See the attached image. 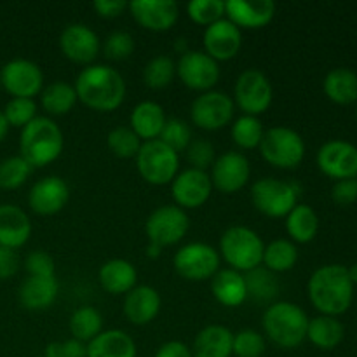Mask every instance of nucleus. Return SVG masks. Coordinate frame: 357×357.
<instances>
[{"label": "nucleus", "mask_w": 357, "mask_h": 357, "mask_svg": "<svg viewBox=\"0 0 357 357\" xmlns=\"http://www.w3.org/2000/svg\"><path fill=\"white\" fill-rule=\"evenodd\" d=\"M73 87L77 100L96 112L115 110L126 98L124 77L110 65H87L80 70Z\"/></svg>", "instance_id": "1"}, {"label": "nucleus", "mask_w": 357, "mask_h": 357, "mask_svg": "<svg viewBox=\"0 0 357 357\" xmlns=\"http://www.w3.org/2000/svg\"><path fill=\"white\" fill-rule=\"evenodd\" d=\"M310 303L323 316H340L347 312L354 300V284L345 265H323L309 279Z\"/></svg>", "instance_id": "2"}, {"label": "nucleus", "mask_w": 357, "mask_h": 357, "mask_svg": "<svg viewBox=\"0 0 357 357\" xmlns=\"http://www.w3.org/2000/svg\"><path fill=\"white\" fill-rule=\"evenodd\" d=\"M63 146V131L51 117L37 115L21 129L20 155L31 167H44L54 162L61 155Z\"/></svg>", "instance_id": "3"}, {"label": "nucleus", "mask_w": 357, "mask_h": 357, "mask_svg": "<svg viewBox=\"0 0 357 357\" xmlns=\"http://www.w3.org/2000/svg\"><path fill=\"white\" fill-rule=\"evenodd\" d=\"M264 333L281 349H296L305 342L309 317L293 302H274L267 307L261 319Z\"/></svg>", "instance_id": "4"}, {"label": "nucleus", "mask_w": 357, "mask_h": 357, "mask_svg": "<svg viewBox=\"0 0 357 357\" xmlns=\"http://www.w3.org/2000/svg\"><path fill=\"white\" fill-rule=\"evenodd\" d=\"M265 244L253 229L234 225L220 237V257L230 265V268L246 274L260 267L264 260Z\"/></svg>", "instance_id": "5"}, {"label": "nucleus", "mask_w": 357, "mask_h": 357, "mask_svg": "<svg viewBox=\"0 0 357 357\" xmlns=\"http://www.w3.org/2000/svg\"><path fill=\"white\" fill-rule=\"evenodd\" d=\"M260 152L268 164L281 169H293L305 157V142L295 129L274 126L264 132Z\"/></svg>", "instance_id": "6"}, {"label": "nucleus", "mask_w": 357, "mask_h": 357, "mask_svg": "<svg viewBox=\"0 0 357 357\" xmlns=\"http://www.w3.org/2000/svg\"><path fill=\"white\" fill-rule=\"evenodd\" d=\"M298 187L291 181H282L278 178H260L251 187L253 206L265 216L282 218L298 204Z\"/></svg>", "instance_id": "7"}, {"label": "nucleus", "mask_w": 357, "mask_h": 357, "mask_svg": "<svg viewBox=\"0 0 357 357\" xmlns=\"http://www.w3.org/2000/svg\"><path fill=\"white\" fill-rule=\"evenodd\" d=\"M135 159L143 180L152 185L171 183L180 173V157L160 139L143 142Z\"/></svg>", "instance_id": "8"}, {"label": "nucleus", "mask_w": 357, "mask_h": 357, "mask_svg": "<svg viewBox=\"0 0 357 357\" xmlns=\"http://www.w3.org/2000/svg\"><path fill=\"white\" fill-rule=\"evenodd\" d=\"M188 229H190L188 215L176 204L159 206L150 213L145 222V234L149 237V243L160 248L180 243L187 236Z\"/></svg>", "instance_id": "9"}, {"label": "nucleus", "mask_w": 357, "mask_h": 357, "mask_svg": "<svg viewBox=\"0 0 357 357\" xmlns=\"http://www.w3.org/2000/svg\"><path fill=\"white\" fill-rule=\"evenodd\" d=\"M174 271L187 281L201 282L220 271V253L206 243H188L173 257Z\"/></svg>", "instance_id": "10"}, {"label": "nucleus", "mask_w": 357, "mask_h": 357, "mask_svg": "<svg viewBox=\"0 0 357 357\" xmlns=\"http://www.w3.org/2000/svg\"><path fill=\"white\" fill-rule=\"evenodd\" d=\"M272 98H274L272 84L261 70H244L237 77L236 87H234V100H236L237 107L244 112V115L258 117L271 107Z\"/></svg>", "instance_id": "11"}, {"label": "nucleus", "mask_w": 357, "mask_h": 357, "mask_svg": "<svg viewBox=\"0 0 357 357\" xmlns=\"http://www.w3.org/2000/svg\"><path fill=\"white\" fill-rule=\"evenodd\" d=\"M0 84L13 98L33 100L44 89V73L35 61L16 58L7 61L0 70Z\"/></svg>", "instance_id": "12"}, {"label": "nucleus", "mask_w": 357, "mask_h": 357, "mask_svg": "<svg viewBox=\"0 0 357 357\" xmlns=\"http://www.w3.org/2000/svg\"><path fill=\"white\" fill-rule=\"evenodd\" d=\"M190 115L197 128L216 131L230 124L234 119V100L223 91H206L192 101Z\"/></svg>", "instance_id": "13"}, {"label": "nucleus", "mask_w": 357, "mask_h": 357, "mask_svg": "<svg viewBox=\"0 0 357 357\" xmlns=\"http://www.w3.org/2000/svg\"><path fill=\"white\" fill-rule=\"evenodd\" d=\"M176 73L188 89L211 91L220 80V65L204 51H188L180 56Z\"/></svg>", "instance_id": "14"}, {"label": "nucleus", "mask_w": 357, "mask_h": 357, "mask_svg": "<svg viewBox=\"0 0 357 357\" xmlns=\"http://www.w3.org/2000/svg\"><path fill=\"white\" fill-rule=\"evenodd\" d=\"M317 167L333 180L357 178V146L345 139H330L317 150Z\"/></svg>", "instance_id": "15"}, {"label": "nucleus", "mask_w": 357, "mask_h": 357, "mask_svg": "<svg viewBox=\"0 0 357 357\" xmlns=\"http://www.w3.org/2000/svg\"><path fill=\"white\" fill-rule=\"evenodd\" d=\"M251 164L244 153L229 150L215 159L211 166V183L213 188L223 194H234L241 190L250 181Z\"/></svg>", "instance_id": "16"}, {"label": "nucleus", "mask_w": 357, "mask_h": 357, "mask_svg": "<svg viewBox=\"0 0 357 357\" xmlns=\"http://www.w3.org/2000/svg\"><path fill=\"white\" fill-rule=\"evenodd\" d=\"M211 192L213 183L209 174L206 171L194 169V167L180 171L171 181V195L178 208L181 209L201 208L211 197Z\"/></svg>", "instance_id": "17"}, {"label": "nucleus", "mask_w": 357, "mask_h": 357, "mask_svg": "<svg viewBox=\"0 0 357 357\" xmlns=\"http://www.w3.org/2000/svg\"><path fill=\"white\" fill-rule=\"evenodd\" d=\"M59 49L70 61L87 66L96 59L101 42L93 28L84 23H72L66 24L59 35Z\"/></svg>", "instance_id": "18"}, {"label": "nucleus", "mask_w": 357, "mask_h": 357, "mask_svg": "<svg viewBox=\"0 0 357 357\" xmlns=\"http://www.w3.org/2000/svg\"><path fill=\"white\" fill-rule=\"evenodd\" d=\"M70 199V188L61 176L49 174L40 178L28 192V204L31 211L42 216H51L61 211Z\"/></svg>", "instance_id": "19"}, {"label": "nucleus", "mask_w": 357, "mask_h": 357, "mask_svg": "<svg viewBox=\"0 0 357 357\" xmlns=\"http://www.w3.org/2000/svg\"><path fill=\"white\" fill-rule=\"evenodd\" d=\"M204 52H208L215 61H229L239 52L243 44V33L237 24L223 17L216 23L206 26L202 35Z\"/></svg>", "instance_id": "20"}, {"label": "nucleus", "mask_w": 357, "mask_h": 357, "mask_svg": "<svg viewBox=\"0 0 357 357\" xmlns=\"http://www.w3.org/2000/svg\"><path fill=\"white\" fill-rule=\"evenodd\" d=\"M128 7L132 17L152 31L169 30L180 16V7L174 0H132Z\"/></svg>", "instance_id": "21"}, {"label": "nucleus", "mask_w": 357, "mask_h": 357, "mask_svg": "<svg viewBox=\"0 0 357 357\" xmlns=\"http://www.w3.org/2000/svg\"><path fill=\"white\" fill-rule=\"evenodd\" d=\"M225 16L239 28H261L275 16L272 0H229L225 2Z\"/></svg>", "instance_id": "22"}, {"label": "nucleus", "mask_w": 357, "mask_h": 357, "mask_svg": "<svg viewBox=\"0 0 357 357\" xmlns=\"http://www.w3.org/2000/svg\"><path fill=\"white\" fill-rule=\"evenodd\" d=\"M162 298L152 286L136 284L124 298V314L136 326H145L152 323L159 314Z\"/></svg>", "instance_id": "23"}, {"label": "nucleus", "mask_w": 357, "mask_h": 357, "mask_svg": "<svg viewBox=\"0 0 357 357\" xmlns=\"http://www.w3.org/2000/svg\"><path fill=\"white\" fill-rule=\"evenodd\" d=\"M31 236V222L16 204H0V246L16 251Z\"/></svg>", "instance_id": "24"}, {"label": "nucleus", "mask_w": 357, "mask_h": 357, "mask_svg": "<svg viewBox=\"0 0 357 357\" xmlns=\"http://www.w3.org/2000/svg\"><path fill=\"white\" fill-rule=\"evenodd\" d=\"M59 293L58 279L51 278H33L28 275L20 286L17 298L26 310H45L56 302Z\"/></svg>", "instance_id": "25"}, {"label": "nucleus", "mask_w": 357, "mask_h": 357, "mask_svg": "<svg viewBox=\"0 0 357 357\" xmlns=\"http://www.w3.org/2000/svg\"><path fill=\"white\" fill-rule=\"evenodd\" d=\"M101 288L110 295H128L138 281V272L131 261L124 258H114L101 265L98 272Z\"/></svg>", "instance_id": "26"}, {"label": "nucleus", "mask_w": 357, "mask_h": 357, "mask_svg": "<svg viewBox=\"0 0 357 357\" xmlns=\"http://www.w3.org/2000/svg\"><path fill=\"white\" fill-rule=\"evenodd\" d=\"M234 333L222 324L202 328L192 345V357H232Z\"/></svg>", "instance_id": "27"}, {"label": "nucleus", "mask_w": 357, "mask_h": 357, "mask_svg": "<svg viewBox=\"0 0 357 357\" xmlns=\"http://www.w3.org/2000/svg\"><path fill=\"white\" fill-rule=\"evenodd\" d=\"M166 112L155 101H142L136 105L129 115V128L138 135L139 139H159L166 124Z\"/></svg>", "instance_id": "28"}, {"label": "nucleus", "mask_w": 357, "mask_h": 357, "mask_svg": "<svg viewBox=\"0 0 357 357\" xmlns=\"http://www.w3.org/2000/svg\"><path fill=\"white\" fill-rule=\"evenodd\" d=\"M211 293L223 307L243 305L248 298L244 274L234 268H220L211 278Z\"/></svg>", "instance_id": "29"}, {"label": "nucleus", "mask_w": 357, "mask_h": 357, "mask_svg": "<svg viewBox=\"0 0 357 357\" xmlns=\"http://www.w3.org/2000/svg\"><path fill=\"white\" fill-rule=\"evenodd\" d=\"M136 344L122 330H105L87 344V357H136Z\"/></svg>", "instance_id": "30"}, {"label": "nucleus", "mask_w": 357, "mask_h": 357, "mask_svg": "<svg viewBox=\"0 0 357 357\" xmlns=\"http://www.w3.org/2000/svg\"><path fill=\"white\" fill-rule=\"evenodd\" d=\"M324 94L338 105H351L357 101V73L347 66L330 70L323 82Z\"/></svg>", "instance_id": "31"}, {"label": "nucleus", "mask_w": 357, "mask_h": 357, "mask_svg": "<svg viewBox=\"0 0 357 357\" xmlns=\"http://www.w3.org/2000/svg\"><path fill=\"white\" fill-rule=\"evenodd\" d=\"M319 216L309 204H296L286 216V232L293 243L307 244L317 236Z\"/></svg>", "instance_id": "32"}, {"label": "nucleus", "mask_w": 357, "mask_h": 357, "mask_svg": "<svg viewBox=\"0 0 357 357\" xmlns=\"http://www.w3.org/2000/svg\"><path fill=\"white\" fill-rule=\"evenodd\" d=\"M345 328L344 324L338 321V317L333 316H317L314 319H309V326H307V338L310 344L316 345L321 351H331L340 342L344 340Z\"/></svg>", "instance_id": "33"}, {"label": "nucleus", "mask_w": 357, "mask_h": 357, "mask_svg": "<svg viewBox=\"0 0 357 357\" xmlns=\"http://www.w3.org/2000/svg\"><path fill=\"white\" fill-rule=\"evenodd\" d=\"M77 93L72 84L56 80L47 84L40 93V105L49 115H65L75 107Z\"/></svg>", "instance_id": "34"}, {"label": "nucleus", "mask_w": 357, "mask_h": 357, "mask_svg": "<svg viewBox=\"0 0 357 357\" xmlns=\"http://www.w3.org/2000/svg\"><path fill=\"white\" fill-rule=\"evenodd\" d=\"M298 261V250L295 243L289 239H275L268 243L264 250V264L265 268H268L274 274L279 272H288Z\"/></svg>", "instance_id": "35"}, {"label": "nucleus", "mask_w": 357, "mask_h": 357, "mask_svg": "<svg viewBox=\"0 0 357 357\" xmlns=\"http://www.w3.org/2000/svg\"><path fill=\"white\" fill-rule=\"evenodd\" d=\"M68 328L75 340L89 344L93 338H96L103 331V317H101V314L94 307H79L70 316Z\"/></svg>", "instance_id": "36"}, {"label": "nucleus", "mask_w": 357, "mask_h": 357, "mask_svg": "<svg viewBox=\"0 0 357 357\" xmlns=\"http://www.w3.org/2000/svg\"><path fill=\"white\" fill-rule=\"evenodd\" d=\"M248 296L257 302H272L279 295V281L274 272L265 267H257L244 274Z\"/></svg>", "instance_id": "37"}, {"label": "nucleus", "mask_w": 357, "mask_h": 357, "mask_svg": "<svg viewBox=\"0 0 357 357\" xmlns=\"http://www.w3.org/2000/svg\"><path fill=\"white\" fill-rule=\"evenodd\" d=\"M176 75V63L171 56L159 54L150 59L143 68V80L150 89H164Z\"/></svg>", "instance_id": "38"}, {"label": "nucleus", "mask_w": 357, "mask_h": 357, "mask_svg": "<svg viewBox=\"0 0 357 357\" xmlns=\"http://www.w3.org/2000/svg\"><path fill=\"white\" fill-rule=\"evenodd\" d=\"M264 124L255 115H241L236 119L230 129L234 143L241 149H257L260 146L261 138H264Z\"/></svg>", "instance_id": "39"}, {"label": "nucleus", "mask_w": 357, "mask_h": 357, "mask_svg": "<svg viewBox=\"0 0 357 357\" xmlns=\"http://www.w3.org/2000/svg\"><path fill=\"white\" fill-rule=\"evenodd\" d=\"M107 143L108 149L114 152L115 157H119V159H132V157L138 155L139 146H142L143 142L129 126H117V128L108 132Z\"/></svg>", "instance_id": "40"}, {"label": "nucleus", "mask_w": 357, "mask_h": 357, "mask_svg": "<svg viewBox=\"0 0 357 357\" xmlns=\"http://www.w3.org/2000/svg\"><path fill=\"white\" fill-rule=\"evenodd\" d=\"M31 171H33V167L21 155L7 157L0 162V188H3V190L20 188L30 178Z\"/></svg>", "instance_id": "41"}, {"label": "nucleus", "mask_w": 357, "mask_h": 357, "mask_svg": "<svg viewBox=\"0 0 357 357\" xmlns=\"http://www.w3.org/2000/svg\"><path fill=\"white\" fill-rule=\"evenodd\" d=\"M159 139L176 153L183 152L192 142V129L188 122L183 121V119H167Z\"/></svg>", "instance_id": "42"}, {"label": "nucleus", "mask_w": 357, "mask_h": 357, "mask_svg": "<svg viewBox=\"0 0 357 357\" xmlns=\"http://www.w3.org/2000/svg\"><path fill=\"white\" fill-rule=\"evenodd\" d=\"M2 114L9 128L13 126V128L23 129L37 117V103L30 98H10Z\"/></svg>", "instance_id": "43"}, {"label": "nucleus", "mask_w": 357, "mask_h": 357, "mask_svg": "<svg viewBox=\"0 0 357 357\" xmlns=\"http://www.w3.org/2000/svg\"><path fill=\"white\" fill-rule=\"evenodd\" d=\"M265 352V337L257 330H241L234 335L232 356L236 357H261Z\"/></svg>", "instance_id": "44"}, {"label": "nucleus", "mask_w": 357, "mask_h": 357, "mask_svg": "<svg viewBox=\"0 0 357 357\" xmlns=\"http://www.w3.org/2000/svg\"><path fill=\"white\" fill-rule=\"evenodd\" d=\"M187 13L195 23L209 26L225 17V2L222 0H192L187 3Z\"/></svg>", "instance_id": "45"}, {"label": "nucleus", "mask_w": 357, "mask_h": 357, "mask_svg": "<svg viewBox=\"0 0 357 357\" xmlns=\"http://www.w3.org/2000/svg\"><path fill=\"white\" fill-rule=\"evenodd\" d=\"M135 51V38L129 31L117 30L103 40V52L108 59H128Z\"/></svg>", "instance_id": "46"}, {"label": "nucleus", "mask_w": 357, "mask_h": 357, "mask_svg": "<svg viewBox=\"0 0 357 357\" xmlns=\"http://www.w3.org/2000/svg\"><path fill=\"white\" fill-rule=\"evenodd\" d=\"M185 153H187V160L190 164V167L199 171H206L208 167H211L216 159L215 146L211 145V142H208L204 138L192 139L190 145L185 150Z\"/></svg>", "instance_id": "47"}, {"label": "nucleus", "mask_w": 357, "mask_h": 357, "mask_svg": "<svg viewBox=\"0 0 357 357\" xmlns=\"http://www.w3.org/2000/svg\"><path fill=\"white\" fill-rule=\"evenodd\" d=\"M24 268H26L28 275H33V278H51V275H54L56 265L51 255L37 250L31 251L26 257Z\"/></svg>", "instance_id": "48"}, {"label": "nucleus", "mask_w": 357, "mask_h": 357, "mask_svg": "<svg viewBox=\"0 0 357 357\" xmlns=\"http://www.w3.org/2000/svg\"><path fill=\"white\" fill-rule=\"evenodd\" d=\"M47 357H87V344L70 338L65 342H52L45 347Z\"/></svg>", "instance_id": "49"}, {"label": "nucleus", "mask_w": 357, "mask_h": 357, "mask_svg": "<svg viewBox=\"0 0 357 357\" xmlns=\"http://www.w3.org/2000/svg\"><path fill=\"white\" fill-rule=\"evenodd\" d=\"M331 199L340 206H349L357 201V178L335 181L331 188Z\"/></svg>", "instance_id": "50"}, {"label": "nucleus", "mask_w": 357, "mask_h": 357, "mask_svg": "<svg viewBox=\"0 0 357 357\" xmlns=\"http://www.w3.org/2000/svg\"><path fill=\"white\" fill-rule=\"evenodd\" d=\"M20 268V257L14 250L0 246V281L13 278Z\"/></svg>", "instance_id": "51"}, {"label": "nucleus", "mask_w": 357, "mask_h": 357, "mask_svg": "<svg viewBox=\"0 0 357 357\" xmlns=\"http://www.w3.org/2000/svg\"><path fill=\"white\" fill-rule=\"evenodd\" d=\"M153 357H192V351L183 342L171 340L160 345Z\"/></svg>", "instance_id": "52"}, {"label": "nucleus", "mask_w": 357, "mask_h": 357, "mask_svg": "<svg viewBox=\"0 0 357 357\" xmlns=\"http://www.w3.org/2000/svg\"><path fill=\"white\" fill-rule=\"evenodd\" d=\"M93 7L100 16L117 17L128 7V2H124V0H96Z\"/></svg>", "instance_id": "53"}, {"label": "nucleus", "mask_w": 357, "mask_h": 357, "mask_svg": "<svg viewBox=\"0 0 357 357\" xmlns=\"http://www.w3.org/2000/svg\"><path fill=\"white\" fill-rule=\"evenodd\" d=\"M173 47H174V51L180 52V56L187 54V52L190 51V49H188V44H187V38H183V37L176 38V40H174Z\"/></svg>", "instance_id": "54"}, {"label": "nucleus", "mask_w": 357, "mask_h": 357, "mask_svg": "<svg viewBox=\"0 0 357 357\" xmlns=\"http://www.w3.org/2000/svg\"><path fill=\"white\" fill-rule=\"evenodd\" d=\"M7 131H9V124H7L6 117H3V114L0 112V143H2L3 138L7 136Z\"/></svg>", "instance_id": "55"}, {"label": "nucleus", "mask_w": 357, "mask_h": 357, "mask_svg": "<svg viewBox=\"0 0 357 357\" xmlns=\"http://www.w3.org/2000/svg\"><path fill=\"white\" fill-rule=\"evenodd\" d=\"M160 250H162V248L160 246H157V244H152V243H149V246H146V257H150V258H157L160 255Z\"/></svg>", "instance_id": "56"}, {"label": "nucleus", "mask_w": 357, "mask_h": 357, "mask_svg": "<svg viewBox=\"0 0 357 357\" xmlns=\"http://www.w3.org/2000/svg\"><path fill=\"white\" fill-rule=\"evenodd\" d=\"M347 272H349V278H351L352 284H357V264L347 267Z\"/></svg>", "instance_id": "57"}, {"label": "nucleus", "mask_w": 357, "mask_h": 357, "mask_svg": "<svg viewBox=\"0 0 357 357\" xmlns=\"http://www.w3.org/2000/svg\"><path fill=\"white\" fill-rule=\"evenodd\" d=\"M37 357H47V356H37Z\"/></svg>", "instance_id": "58"}, {"label": "nucleus", "mask_w": 357, "mask_h": 357, "mask_svg": "<svg viewBox=\"0 0 357 357\" xmlns=\"http://www.w3.org/2000/svg\"><path fill=\"white\" fill-rule=\"evenodd\" d=\"M356 119H357V108H356Z\"/></svg>", "instance_id": "59"}]
</instances>
